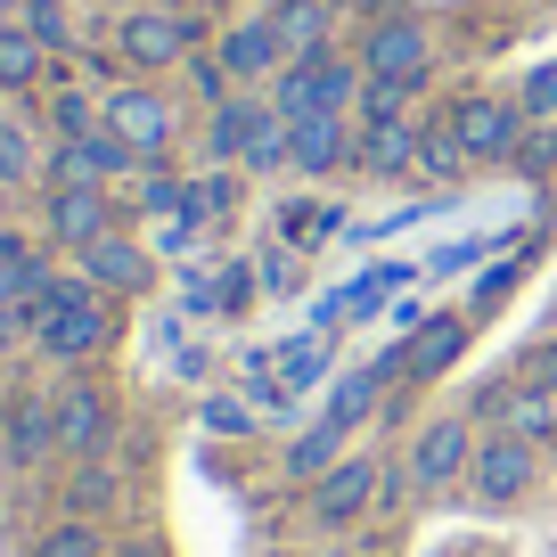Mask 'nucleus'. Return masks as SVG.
I'll return each mask as SVG.
<instances>
[{
	"mask_svg": "<svg viewBox=\"0 0 557 557\" xmlns=\"http://www.w3.org/2000/svg\"><path fill=\"white\" fill-rule=\"evenodd\" d=\"M377 484H385V468H369V459H336V468L320 475V492H312V517L320 524H352L369 500H377Z\"/></svg>",
	"mask_w": 557,
	"mask_h": 557,
	"instance_id": "10",
	"label": "nucleus"
},
{
	"mask_svg": "<svg viewBox=\"0 0 557 557\" xmlns=\"http://www.w3.org/2000/svg\"><path fill=\"white\" fill-rule=\"evenodd\" d=\"M468 459H475L468 418H435V426L410 443V484H451V475H468Z\"/></svg>",
	"mask_w": 557,
	"mask_h": 557,
	"instance_id": "8",
	"label": "nucleus"
},
{
	"mask_svg": "<svg viewBox=\"0 0 557 557\" xmlns=\"http://www.w3.org/2000/svg\"><path fill=\"white\" fill-rule=\"evenodd\" d=\"M271 25H278V41H287V58H320L329 50V0H287Z\"/></svg>",
	"mask_w": 557,
	"mask_h": 557,
	"instance_id": "17",
	"label": "nucleus"
},
{
	"mask_svg": "<svg viewBox=\"0 0 557 557\" xmlns=\"http://www.w3.org/2000/svg\"><path fill=\"white\" fill-rule=\"evenodd\" d=\"M255 123H262V107H255V99H222V107H213V157H246Z\"/></svg>",
	"mask_w": 557,
	"mask_h": 557,
	"instance_id": "22",
	"label": "nucleus"
},
{
	"mask_svg": "<svg viewBox=\"0 0 557 557\" xmlns=\"http://www.w3.org/2000/svg\"><path fill=\"white\" fill-rule=\"evenodd\" d=\"M197 41V17H181V9H139V17H123V58L132 66H173V58H189Z\"/></svg>",
	"mask_w": 557,
	"mask_h": 557,
	"instance_id": "4",
	"label": "nucleus"
},
{
	"mask_svg": "<svg viewBox=\"0 0 557 557\" xmlns=\"http://www.w3.org/2000/svg\"><path fill=\"white\" fill-rule=\"evenodd\" d=\"M25 336H34L41 352H58V361H83V352L107 345V304L90 278H41V296L25 304Z\"/></svg>",
	"mask_w": 557,
	"mask_h": 557,
	"instance_id": "1",
	"label": "nucleus"
},
{
	"mask_svg": "<svg viewBox=\"0 0 557 557\" xmlns=\"http://www.w3.org/2000/svg\"><path fill=\"white\" fill-rule=\"evenodd\" d=\"M377 394H385V369H361V377H345V385H336V401H329V426H345V435H352Z\"/></svg>",
	"mask_w": 557,
	"mask_h": 557,
	"instance_id": "23",
	"label": "nucleus"
},
{
	"mask_svg": "<svg viewBox=\"0 0 557 557\" xmlns=\"http://www.w3.org/2000/svg\"><path fill=\"white\" fill-rule=\"evenodd\" d=\"M508 426H517L524 443H533V435H557V385H517V401H508Z\"/></svg>",
	"mask_w": 557,
	"mask_h": 557,
	"instance_id": "21",
	"label": "nucleus"
},
{
	"mask_svg": "<svg viewBox=\"0 0 557 557\" xmlns=\"http://www.w3.org/2000/svg\"><path fill=\"white\" fill-rule=\"evenodd\" d=\"M50 238L58 246H99L107 238V197L99 189H50Z\"/></svg>",
	"mask_w": 557,
	"mask_h": 557,
	"instance_id": "12",
	"label": "nucleus"
},
{
	"mask_svg": "<svg viewBox=\"0 0 557 557\" xmlns=\"http://www.w3.org/2000/svg\"><path fill=\"white\" fill-rule=\"evenodd\" d=\"M459 157H468V148H459V139H451V123L418 139V164H426V173H435V181H451V173H459Z\"/></svg>",
	"mask_w": 557,
	"mask_h": 557,
	"instance_id": "28",
	"label": "nucleus"
},
{
	"mask_svg": "<svg viewBox=\"0 0 557 557\" xmlns=\"http://www.w3.org/2000/svg\"><path fill=\"white\" fill-rule=\"evenodd\" d=\"M238 164H255V173L287 164V115H278V107H262V123H255V139H246V157H238Z\"/></svg>",
	"mask_w": 557,
	"mask_h": 557,
	"instance_id": "26",
	"label": "nucleus"
},
{
	"mask_svg": "<svg viewBox=\"0 0 557 557\" xmlns=\"http://www.w3.org/2000/svg\"><path fill=\"white\" fill-rule=\"evenodd\" d=\"M132 557H148V549H132Z\"/></svg>",
	"mask_w": 557,
	"mask_h": 557,
	"instance_id": "39",
	"label": "nucleus"
},
{
	"mask_svg": "<svg viewBox=\"0 0 557 557\" xmlns=\"http://www.w3.org/2000/svg\"><path fill=\"white\" fill-rule=\"evenodd\" d=\"M524 115H557V66H533V83H524Z\"/></svg>",
	"mask_w": 557,
	"mask_h": 557,
	"instance_id": "34",
	"label": "nucleus"
},
{
	"mask_svg": "<svg viewBox=\"0 0 557 557\" xmlns=\"http://www.w3.org/2000/svg\"><path fill=\"white\" fill-rule=\"evenodd\" d=\"M41 278H50V262H41L25 238H9V230H0V304H34Z\"/></svg>",
	"mask_w": 557,
	"mask_h": 557,
	"instance_id": "16",
	"label": "nucleus"
},
{
	"mask_svg": "<svg viewBox=\"0 0 557 557\" xmlns=\"http://www.w3.org/2000/svg\"><path fill=\"white\" fill-rule=\"evenodd\" d=\"M287 157L304 173H336L345 164V115H296L287 123Z\"/></svg>",
	"mask_w": 557,
	"mask_h": 557,
	"instance_id": "14",
	"label": "nucleus"
},
{
	"mask_svg": "<svg viewBox=\"0 0 557 557\" xmlns=\"http://www.w3.org/2000/svg\"><path fill=\"white\" fill-rule=\"evenodd\" d=\"M0 25H17V9H9V0H0Z\"/></svg>",
	"mask_w": 557,
	"mask_h": 557,
	"instance_id": "38",
	"label": "nucleus"
},
{
	"mask_svg": "<svg viewBox=\"0 0 557 557\" xmlns=\"http://www.w3.org/2000/svg\"><path fill=\"white\" fill-rule=\"evenodd\" d=\"M107 132L132 148V157H164V139H173V107L157 90H115L107 99Z\"/></svg>",
	"mask_w": 557,
	"mask_h": 557,
	"instance_id": "7",
	"label": "nucleus"
},
{
	"mask_svg": "<svg viewBox=\"0 0 557 557\" xmlns=\"http://www.w3.org/2000/svg\"><path fill=\"white\" fill-rule=\"evenodd\" d=\"M50 443H58V410H41V401H17V418H9V451L34 459V451H50Z\"/></svg>",
	"mask_w": 557,
	"mask_h": 557,
	"instance_id": "24",
	"label": "nucleus"
},
{
	"mask_svg": "<svg viewBox=\"0 0 557 557\" xmlns=\"http://www.w3.org/2000/svg\"><path fill=\"white\" fill-rule=\"evenodd\" d=\"M230 173H206V181H189V222H213V213H230Z\"/></svg>",
	"mask_w": 557,
	"mask_h": 557,
	"instance_id": "29",
	"label": "nucleus"
},
{
	"mask_svg": "<svg viewBox=\"0 0 557 557\" xmlns=\"http://www.w3.org/2000/svg\"><path fill=\"white\" fill-rule=\"evenodd\" d=\"M83 278H90V287H107V296H139L157 271H148V246H132V238L107 230L99 246H83Z\"/></svg>",
	"mask_w": 557,
	"mask_h": 557,
	"instance_id": "11",
	"label": "nucleus"
},
{
	"mask_svg": "<svg viewBox=\"0 0 557 557\" xmlns=\"http://www.w3.org/2000/svg\"><path fill=\"white\" fill-rule=\"evenodd\" d=\"M278 58H287V41H278V25H271V17H246V25H230V41H222V66L238 74V83L271 74Z\"/></svg>",
	"mask_w": 557,
	"mask_h": 557,
	"instance_id": "13",
	"label": "nucleus"
},
{
	"mask_svg": "<svg viewBox=\"0 0 557 557\" xmlns=\"http://www.w3.org/2000/svg\"><path fill=\"white\" fill-rule=\"evenodd\" d=\"M123 164H139V157L115 132H83V139H66V148L50 157V189H99V181L123 173Z\"/></svg>",
	"mask_w": 557,
	"mask_h": 557,
	"instance_id": "6",
	"label": "nucleus"
},
{
	"mask_svg": "<svg viewBox=\"0 0 557 557\" xmlns=\"http://www.w3.org/2000/svg\"><path fill=\"white\" fill-rule=\"evenodd\" d=\"M517 385H557V336H549V345H541L533 361L517 369Z\"/></svg>",
	"mask_w": 557,
	"mask_h": 557,
	"instance_id": "35",
	"label": "nucleus"
},
{
	"mask_svg": "<svg viewBox=\"0 0 557 557\" xmlns=\"http://www.w3.org/2000/svg\"><path fill=\"white\" fill-rule=\"evenodd\" d=\"M17 336H25V304H0V352L17 345Z\"/></svg>",
	"mask_w": 557,
	"mask_h": 557,
	"instance_id": "37",
	"label": "nucleus"
},
{
	"mask_svg": "<svg viewBox=\"0 0 557 557\" xmlns=\"http://www.w3.org/2000/svg\"><path fill=\"white\" fill-rule=\"evenodd\" d=\"M443 123H451V139L468 148V157H517V123H524V107H500V99H459Z\"/></svg>",
	"mask_w": 557,
	"mask_h": 557,
	"instance_id": "5",
	"label": "nucleus"
},
{
	"mask_svg": "<svg viewBox=\"0 0 557 557\" xmlns=\"http://www.w3.org/2000/svg\"><path fill=\"white\" fill-rule=\"evenodd\" d=\"M17 25L41 41V50H74V17L58 9V0H25V9H17Z\"/></svg>",
	"mask_w": 557,
	"mask_h": 557,
	"instance_id": "25",
	"label": "nucleus"
},
{
	"mask_svg": "<svg viewBox=\"0 0 557 557\" xmlns=\"http://www.w3.org/2000/svg\"><path fill=\"white\" fill-rule=\"evenodd\" d=\"M206 426H213V435H246V426H255V410H246V401H230V394H213V401H206Z\"/></svg>",
	"mask_w": 557,
	"mask_h": 557,
	"instance_id": "32",
	"label": "nucleus"
},
{
	"mask_svg": "<svg viewBox=\"0 0 557 557\" xmlns=\"http://www.w3.org/2000/svg\"><path fill=\"white\" fill-rule=\"evenodd\" d=\"M361 74H369V83H394V90H418V83H426V34H418L410 17L369 25V41H361Z\"/></svg>",
	"mask_w": 557,
	"mask_h": 557,
	"instance_id": "3",
	"label": "nucleus"
},
{
	"mask_svg": "<svg viewBox=\"0 0 557 557\" xmlns=\"http://www.w3.org/2000/svg\"><path fill=\"white\" fill-rule=\"evenodd\" d=\"M361 164H369V173H410V164H418V132H410L401 115H369Z\"/></svg>",
	"mask_w": 557,
	"mask_h": 557,
	"instance_id": "15",
	"label": "nucleus"
},
{
	"mask_svg": "<svg viewBox=\"0 0 557 557\" xmlns=\"http://www.w3.org/2000/svg\"><path fill=\"white\" fill-rule=\"evenodd\" d=\"M329 230H336V206H287V238H296V246L329 238Z\"/></svg>",
	"mask_w": 557,
	"mask_h": 557,
	"instance_id": "31",
	"label": "nucleus"
},
{
	"mask_svg": "<svg viewBox=\"0 0 557 557\" xmlns=\"http://www.w3.org/2000/svg\"><path fill=\"white\" fill-rule=\"evenodd\" d=\"M99 435H107V401L99 394H66L58 401V443H66V451H90Z\"/></svg>",
	"mask_w": 557,
	"mask_h": 557,
	"instance_id": "20",
	"label": "nucleus"
},
{
	"mask_svg": "<svg viewBox=\"0 0 557 557\" xmlns=\"http://www.w3.org/2000/svg\"><path fill=\"white\" fill-rule=\"evenodd\" d=\"M41 557H99V541H90V524H58V533L41 541Z\"/></svg>",
	"mask_w": 557,
	"mask_h": 557,
	"instance_id": "33",
	"label": "nucleus"
},
{
	"mask_svg": "<svg viewBox=\"0 0 557 557\" xmlns=\"http://www.w3.org/2000/svg\"><path fill=\"white\" fill-rule=\"evenodd\" d=\"M34 173V139H25V123H0V181H25Z\"/></svg>",
	"mask_w": 557,
	"mask_h": 557,
	"instance_id": "30",
	"label": "nucleus"
},
{
	"mask_svg": "<svg viewBox=\"0 0 557 557\" xmlns=\"http://www.w3.org/2000/svg\"><path fill=\"white\" fill-rule=\"evenodd\" d=\"M468 475H475V492H484V500H517V492L533 484V443L508 426V435H492L484 451L468 459Z\"/></svg>",
	"mask_w": 557,
	"mask_h": 557,
	"instance_id": "9",
	"label": "nucleus"
},
{
	"mask_svg": "<svg viewBox=\"0 0 557 557\" xmlns=\"http://www.w3.org/2000/svg\"><path fill=\"white\" fill-rule=\"evenodd\" d=\"M58 132L83 139V132H90V99H74V90H66V99H58Z\"/></svg>",
	"mask_w": 557,
	"mask_h": 557,
	"instance_id": "36",
	"label": "nucleus"
},
{
	"mask_svg": "<svg viewBox=\"0 0 557 557\" xmlns=\"http://www.w3.org/2000/svg\"><path fill=\"white\" fill-rule=\"evenodd\" d=\"M352 90H361V74H352L345 58H329V50H320V58H287V74H278L271 107H278L287 123H296V115H345V99H352Z\"/></svg>",
	"mask_w": 557,
	"mask_h": 557,
	"instance_id": "2",
	"label": "nucleus"
},
{
	"mask_svg": "<svg viewBox=\"0 0 557 557\" xmlns=\"http://www.w3.org/2000/svg\"><path fill=\"white\" fill-rule=\"evenodd\" d=\"M41 41L25 34V25H0V90H25V83H41Z\"/></svg>",
	"mask_w": 557,
	"mask_h": 557,
	"instance_id": "19",
	"label": "nucleus"
},
{
	"mask_svg": "<svg viewBox=\"0 0 557 557\" xmlns=\"http://www.w3.org/2000/svg\"><path fill=\"white\" fill-rule=\"evenodd\" d=\"M336 443H345V426H312V435H296L287 468H296V475H329L336 468Z\"/></svg>",
	"mask_w": 557,
	"mask_h": 557,
	"instance_id": "27",
	"label": "nucleus"
},
{
	"mask_svg": "<svg viewBox=\"0 0 557 557\" xmlns=\"http://www.w3.org/2000/svg\"><path fill=\"white\" fill-rule=\"evenodd\" d=\"M459 345H468V320H426V329L410 336V377H435V369H451L459 361Z\"/></svg>",
	"mask_w": 557,
	"mask_h": 557,
	"instance_id": "18",
	"label": "nucleus"
}]
</instances>
